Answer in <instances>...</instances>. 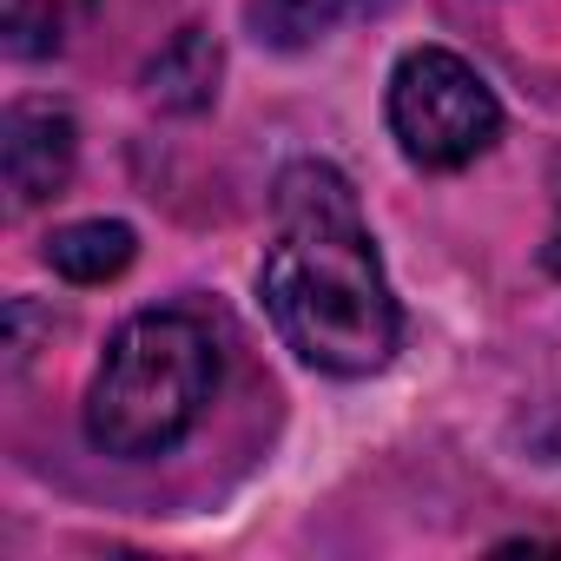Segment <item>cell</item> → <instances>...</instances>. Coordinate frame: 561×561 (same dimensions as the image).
Listing matches in <instances>:
<instances>
[{"instance_id":"5","label":"cell","mask_w":561,"mask_h":561,"mask_svg":"<svg viewBox=\"0 0 561 561\" xmlns=\"http://www.w3.org/2000/svg\"><path fill=\"white\" fill-rule=\"evenodd\" d=\"M146 93H152V106H165V113H198V106H211V93H218V41H211L205 27L172 34V47L146 67Z\"/></svg>"},{"instance_id":"3","label":"cell","mask_w":561,"mask_h":561,"mask_svg":"<svg viewBox=\"0 0 561 561\" xmlns=\"http://www.w3.org/2000/svg\"><path fill=\"white\" fill-rule=\"evenodd\" d=\"M390 133L397 146L430 165V172H456L476 152L495 146L502 133V106L489 93V80L449 54V47H416L397 60L390 73Z\"/></svg>"},{"instance_id":"4","label":"cell","mask_w":561,"mask_h":561,"mask_svg":"<svg viewBox=\"0 0 561 561\" xmlns=\"http://www.w3.org/2000/svg\"><path fill=\"white\" fill-rule=\"evenodd\" d=\"M73 152H80V133L73 119L54 106V100H21L8 113V139H0V159H8V198L14 211H34L47 205L67 179H73Z\"/></svg>"},{"instance_id":"6","label":"cell","mask_w":561,"mask_h":561,"mask_svg":"<svg viewBox=\"0 0 561 561\" xmlns=\"http://www.w3.org/2000/svg\"><path fill=\"white\" fill-rule=\"evenodd\" d=\"M133 251H139V238L119 218H80V225L47 238V264L67 285H106V277H119L133 264Z\"/></svg>"},{"instance_id":"7","label":"cell","mask_w":561,"mask_h":561,"mask_svg":"<svg viewBox=\"0 0 561 561\" xmlns=\"http://www.w3.org/2000/svg\"><path fill=\"white\" fill-rule=\"evenodd\" d=\"M93 21V0H0V34L14 60H54Z\"/></svg>"},{"instance_id":"2","label":"cell","mask_w":561,"mask_h":561,"mask_svg":"<svg viewBox=\"0 0 561 561\" xmlns=\"http://www.w3.org/2000/svg\"><path fill=\"white\" fill-rule=\"evenodd\" d=\"M218 390V344L185 311H139L113 331L93 390L87 436L106 456H159L172 449Z\"/></svg>"},{"instance_id":"1","label":"cell","mask_w":561,"mask_h":561,"mask_svg":"<svg viewBox=\"0 0 561 561\" xmlns=\"http://www.w3.org/2000/svg\"><path fill=\"white\" fill-rule=\"evenodd\" d=\"M271 251H264V311L311 370L370 377L397 351V298L357 192L337 165H291L271 198Z\"/></svg>"},{"instance_id":"8","label":"cell","mask_w":561,"mask_h":561,"mask_svg":"<svg viewBox=\"0 0 561 561\" xmlns=\"http://www.w3.org/2000/svg\"><path fill=\"white\" fill-rule=\"evenodd\" d=\"M364 8H370V0H257L251 21H257V34L277 41V47H305V41L331 34L344 14H364Z\"/></svg>"}]
</instances>
